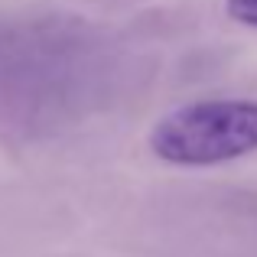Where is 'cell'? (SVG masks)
Returning a JSON list of instances; mask_svg holds the SVG:
<instances>
[{
  "mask_svg": "<svg viewBox=\"0 0 257 257\" xmlns=\"http://www.w3.org/2000/svg\"><path fill=\"white\" fill-rule=\"evenodd\" d=\"M150 147L173 166H215L257 150V101L208 98L170 111L150 131Z\"/></svg>",
  "mask_w": 257,
  "mask_h": 257,
  "instance_id": "cell-1",
  "label": "cell"
},
{
  "mask_svg": "<svg viewBox=\"0 0 257 257\" xmlns=\"http://www.w3.org/2000/svg\"><path fill=\"white\" fill-rule=\"evenodd\" d=\"M228 13L244 26H257V0H228Z\"/></svg>",
  "mask_w": 257,
  "mask_h": 257,
  "instance_id": "cell-2",
  "label": "cell"
}]
</instances>
